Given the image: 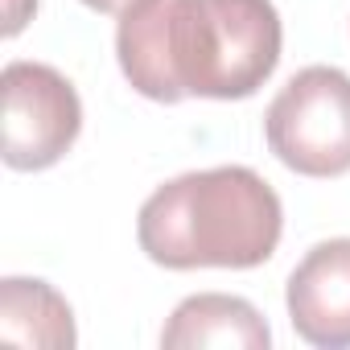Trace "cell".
I'll use <instances>...</instances> for the list:
<instances>
[{"label": "cell", "instance_id": "1", "mask_svg": "<svg viewBox=\"0 0 350 350\" xmlns=\"http://www.w3.org/2000/svg\"><path fill=\"white\" fill-rule=\"evenodd\" d=\"M120 70L152 103L247 99L280 62L272 0H136L116 29Z\"/></svg>", "mask_w": 350, "mask_h": 350}, {"label": "cell", "instance_id": "2", "mask_svg": "<svg viewBox=\"0 0 350 350\" xmlns=\"http://www.w3.org/2000/svg\"><path fill=\"white\" fill-rule=\"evenodd\" d=\"M276 190L247 165L198 169L148 194L136 219L140 252L161 268H256L280 243Z\"/></svg>", "mask_w": 350, "mask_h": 350}, {"label": "cell", "instance_id": "3", "mask_svg": "<svg viewBox=\"0 0 350 350\" xmlns=\"http://www.w3.org/2000/svg\"><path fill=\"white\" fill-rule=\"evenodd\" d=\"M268 148L305 178H338L350 169V75L338 66L297 70L264 116Z\"/></svg>", "mask_w": 350, "mask_h": 350}, {"label": "cell", "instance_id": "4", "mask_svg": "<svg viewBox=\"0 0 350 350\" xmlns=\"http://www.w3.org/2000/svg\"><path fill=\"white\" fill-rule=\"evenodd\" d=\"M0 91H5V165H58L83 128V103L70 79L46 62H9L0 75Z\"/></svg>", "mask_w": 350, "mask_h": 350}, {"label": "cell", "instance_id": "5", "mask_svg": "<svg viewBox=\"0 0 350 350\" xmlns=\"http://www.w3.org/2000/svg\"><path fill=\"white\" fill-rule=\"evenodd\" d=\"M288 321L321 350L350 346V239H325L305 252L288 276Z\"/></svg>", "mask_w": 350, "mask_h": 350}, {"label": "cell", "instance_id": "6", "mask_svg": "<svg viewBox=\"0 0 350 350\" xmlns=\"http://www.w3.org/2000/svg\"><path fill=\"white\" fill-rule=\"evenodd\" d=\"M161 346L194 350V346H239V350H268L272 329L260 309L243 297L227 293H198L173 309L169 325L161 329Z\"/></svg>", "mask_w": 350, "mask_h": 350}, {"label": "cell", "instance_id": "7", "mask_svg": "<svg viewBox=\"0 0 350 350\" xmlns=\"http://www.w3.org/2000/svg\"><path fill=\"white\" fill-rule=\"evenodd\" d=\"M0 338L17 346L66 350L75 346V313L54 284L5 276L0 280Z\"/></svg>", "mask_w": 350, "mask_h": 350}, {"label": "cell", "instance_id": "8", "mask_svg": "<svg viewBox=\"0 0 350 350\" xmlns=\"http://www.w3.org/2000/svg\"><path fill=\"white\" fill-rule=\"evenodd\" d=\"M87 9H95V13H124L128 5H136V0H83Z\"/></svg>", "mask_w": 350, "mask_h": 350}]
</instances>
